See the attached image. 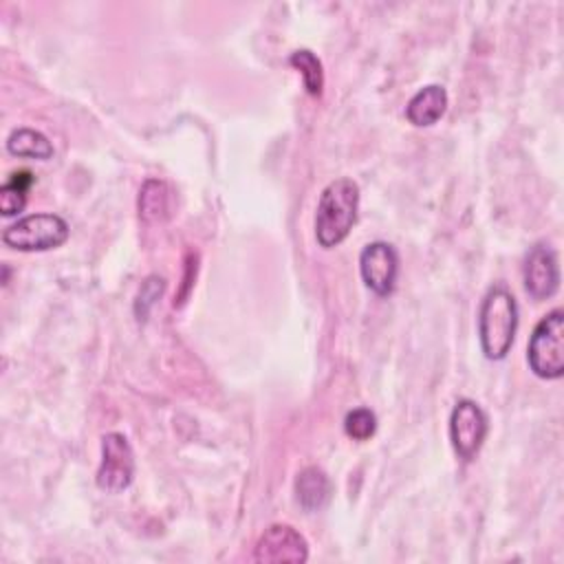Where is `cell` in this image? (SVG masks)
Returning <instances> with one entry per match:
<instances>
[{
  "label": "cell",
  "mask_w": 564,
  "mask_h": 564,
  "mask_svg": "<svg viewBox=\"0 0 564 564\" xmlns=\"http://www.w3.org/2000/svg\"><path fill=\"white\" fill-rule=\"evenodd\" d=\"M163 289H165V280H163V278H159V275H150V278L141 284L139 295H137V306H139V304H143V308L137 313V315H139V319L148 315L150 306H152V304H154V300L163 293Z\"/></svg>",
  "instance_id": "obj_17"
},
{
  "label": "cell",
  "mask_w": 564,
  "mask_h": 564,
  "mask_svg": "<svg viewBox=\"0 0 564 564\" xmlns=\"http://www.w3.org/2000/svg\"><path fill=\"white\" fill-rule=\"evenodd\" d=\"M359 275L364 284L379 297H388L397 286L399 253L390 242H368L359 253Z\"/></svg>",
  "instance_id": "obj_7"
},
{
  "label": "cell",
  "mask_w": 564,
  "mask_h": 564,
  "mask_svg": "<svg viewBox=\"0 0 564 564\" xmlns=\"http://www.w3.org/2000/svg\"><path fill=\"white\" fill-rule=\"evenodd\" d=\"M357 212H359V185L348 176L330 181L322 189L317 212H315L317 245L322 249H333L341 245L357 223Z\"/></svg>",
  "instance_id": "obj_1"
},
{
  "label": "cell",
  "mask_w": 564,
  "mask_h": 564,
  "mask_svg": "<svg viewBox=\"0 0 564 564\" xmlns=\"http://www.w3.org/2000/svg\"><path fill=\"white\" fill-rule=\"evenodd\" d=\"M330 494H333V485L322 467L308 465L297 474L295 498L304 511H308V513L322 511L328 505Z\"/></svg>",
  "instance_id": "obj_11"
},
{
  "label": "cell",
  "mask_w": 564,
  "mask_h": 564,
  "mask_svg": "<svg viewBox=\"0 0 564 564\" xmlns=\"http://www.w3.org/2000/svg\"><path fill=\"white\" fill-rule=\"evenodd\" d=\"M527 361L535 377L560 379L564 375V311L553 308L533 328Z\"/></svg>",
  "instance_id": "obj_3"
},
{
  "label": "cell",
  "mask_w": 564,
  "mask_h": 564,
  "mask_svg": "<svg viewBox=\"0 0 564 564\" xmlns=\"http://www.w3.org/2000/svg\"><path fill=\"white\" fill-rule=\"evenodd\" d=\"M489 419L471 399H458L449 414V441L456 456L465 463L474 460L487 438Z\"/></svg>",
  "instance_id": "obj_5"
},
{
  "label": "cell",
  "mask_w": 564,
  "mask_h": 564,
  "mask_svg": "<svg viewBox=\"0 0 564 564\" xmlns=\"http://www.w3.org/2000/svg\"><path fill=\"white\" fill-rule=\"evenodd\" d=\"M172 209V189L165 181L150 178L139 192V216L145 223H159L170 218Z\"/></svg>",
  "instance_id": "obj_12"
},
{
  "label": "cell",
  "mask_w": 564,
  "mask_h": 564,
  "mask_svg": "<svg viewBox=\"0 0 564 564\" xmlns=\"http://www.w3.org/2000/svg\"><path fill=\"white\" fill-rule=\"evenodd\" d=\"M7 152L22 159H37L48 161L53 156V143L46 134H42L35 128H15L7 137Z\"/></svg>",
  "instance_id": "obj_13"
},
{
  "label": "cell",
  "mask_w": 564,
  "mask_h": 564,
  "mask_svg": "<svg viewBox=\"0 0 564 564\" xmlns=\"http://www.w3.org/2000/svg\"><path fill=\"white\" fill-rule=\"evenodd\" d=\"M447 110V90L441 84H427L419 88L408 106H405V117L412 126L416 128H427L434 126Z\"/></svg>",
  "instance_id": "obj_10"
},
{
  "label": "cell",
  "mask_w": 564,
  "mask_h": 564,
  "mask_svg": "<svg viewBox=\"0 0 564 564\" xmlns=\"http://www.w3.org/2000/svg\"><path fill=\"white\" fill-rule=\"evenodd\" d=\"M522 282L524 291L535 300H549L560 289V260L553 247L535 245L524 258L522 264Z\"/></svg>",
  "instance_id": "obj_9"
},
{
  "label": "cell",
  "mask_w": 564,
  "mask_h": 564,
  "mask_svg": "<svg viewBox=\"0 0 564 564\" xmlns=\"http://www.w3.org/2000/svg\"><path fill=\"white\" fill-rule=\"evenodd\" d=\"M289 64L302 75L304 88L311 97H319L324 93V70L317 55L308 48H297L291 53Z\"/></svg>",
  "instance_id": "obj_15"
},
{
  "label": "cell",
  "mask_w": 564,
  "mask_h": 564,
  "mask_svg": "<svg viewBox=\"0 0 564 564\" xmlns=\"http://www.w3.org/2000/svg\"><path fill=\"white\" fill-rule=\"evenodd\" d=\"M518 330V304L505 284L491 286L478 311V339L487 359L500 361L513 346Z\"/></svg>",
  "instance_id": "obj_2"
},
{
  "label": "cell",
  "mask_w": 564,
  "mask_h": 564,
  "mask_svg": "<svg viewBox=\"0 0 564 564\" xmlns=\"http://www.w3.org/2000/svg\"><path fill=\"white\" fill-rule=\"evenodd\" d=\"M134 452L121 432L101 436V463L97 469V487L108 494L128 489L134 480Z\"/></svg>",
  "instance_id": "obj_6"
},
{
  "label": "cell",
  "mask_w": 564,
  "mask_h": 564,
  "mask_svg": "<svg viewBox=\"0 0 564 564\" xmlns=\"http://www.w3.org/2000/svg\"><path fill=\"white\" fill-rule=\"evenodd\" d=\"M35 183V176L29 170L11 172V176L0 187V212L2 216H15L24 209L26 196L31 185Z\"/></svg>",
  "instance_id": "obj_14"
},
{
  "label": "cell",
  "mask_w": 564,
  "mask_h": 564,
  "mask_svg": "<svg viewBox=\"0 0 564 564\" xmlns=\"http://www.w3.org/2000/svg\"><path fill=\"white\" fill-rule=\"evenodd\" d=\"M68 223L48 212L29 214L4 227L2 242L15 251H48L66 242Z\"/></svg>",
  "instance_id": "obj_4"
},
{
  "label": "cell",
  "mask_w": 564,
  "mask_h": 564,
  "mask_svg": "<svg viewBox=\"0 0 564 564\" xmlns=\"http://www.w3.org/2000/svg\"><path fill=\"white\" fill-rule=\"evenodd\" d=\"M344 432L352 441H368L377 432V416L370 408H355L344 419Z\"/></svg>",
  "instance_id": "obj_16"
},
{
  "label": "cell",
  "mask_w": 564,
  "mask_h": 564,
  "mask_svg": "<svg viewBox=\"0 0 564 564\" xmlns=\"http://www.w3.org/2000/svg\"><path fill=\"white\" fill-rule=\"evenodd\" d=\"M308 560V542L306 538L293 529L291 524H271L258 538L253 549V562L262 564H300Z\"/></svg>",
  "instance_id": "obj_8"
}]
</instances>
